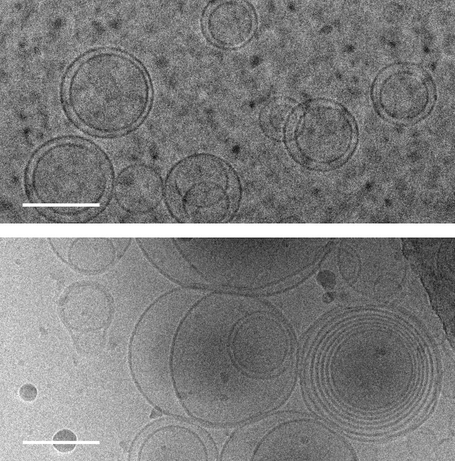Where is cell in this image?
<instances>
[{"label":"cell","instance_id":"obj_1","mask_svg":"<svg viewBox=\"0 0 455 461\" xmlns=\"http://www.w3.org/2000/svg\"><path fill=\"white\" fill-rule=\"evenodd\" d=\"M287 133L298 157L320 166L341 161L351 149L354 135L345 110L325 99H312L298 106Z\"/></svg>","mask_w":455,"mask_h":461},{"label":"cell","instance_id":"obj_2","mask_svg":"<svg viewBox=\"0 0 455 461\" xmlns=\"http://www.w3.org/2000/svg\"><path fill=\"white\" fill-rule=\"evenodd\" d=\"M433 79L422 66L396 63L382 69L374 81L377 103L388 117L412 121L428 109L432 98Z\"/></svg>","mask_w":455,"mask_h":461},{"label":"cell","instance_id":"obj_3","mask_svg":"<svg viewBox=\"0 0 455 461\" xmlns=\"http://www.w3.org/2000/svg\"><path fill=\"white\" fill-rule=\"evenodd\" d=\"M59 310L77 348L82 350L90 333L102 329L106 333L113 314V299L102 287L81 283L65 291Z\"/></svg>","mask_w":455,"mask_h":461},{"label":"cell","instance_id":"obj_4","mask_svg":"<svg viewBox=\"0 0 455 461\" xmlns=\"http://www.w3.org/2000/svg\"><path fill=\"white\" fill-rule=\"evenodd\" d=\"M115 184L116 200L129 213L153 211L164 197L163 178L155 167L148 164L135 163L123 168Z\"/></svg>","mask_w":455,"mask_h":461},{"label":"cell","instance_id":"obj_5","mask_svg":"<svg viewBox=\"0 0 455 461\" xmlns=\"http://www.w3.org/2000/svg\"><path fill=\"white\" fill-rule=\"evenodd\" d=\"M255 15L251 7L241 1L221 2L212 6L205 18L209 37L226 48L239 47L254 33Z\"/></svg>","mask_w":455,"mask_h":461},{"label":"cell","instance_id":"obj_6","mask_svg":"<svg viewBox=\"0 0 455 461\" xmlns=\"http://www.w3.org/2000/svg\"><path fill=\"white\" fill-rule=\"evenodd\" d=\"M298 106L295 101L288 98H278L268 103L261 115L265 131L272 136L285 135Z\"/></svg>","mask_w":455,"mask_h":461},{"label":"cell","instance_id":"obj_7","mask_svg":"<svg viewBox=\"0 0 455 461\" xmlns=\"http://www.w3.org/2000/svg\"><path fill=\"white\" fill-rule=\"evenodd\" d=\"M437 403L434 402V404L431 407L430 412L425 415V417L422 419L421 421L418 423L414 424L410 426L408 428L402 430L398 433L395 434H391L390 435H386L384 438H378V439H368L365 438L364 442L366 443H374L377 444H382L388 442L389 441L394 440L395 438H397L399 437H402L406 434L413 431L416 430L417 428L423 424L425 422H426L431 416L434 411L435 407L436 406Z\"/></svg>","mask_w":455,"mask_h":461},{"label":"cell","instance_id":"obj_8","mask_svg":"<svg viewBox=\"0 0 455 461\" xmlns=\"http://www.w3.org/2000/svg\"><path fill=\"white\" fill-rule=\"evenodd\" d=\"M19 395L24 401L31 402L34 400L37 396V389L32 384H24L20 388Z\"/></svg>","mask_w":455,"mask_h":461},{"label":"cell","instance_id":"obj_9","mask_svg":"<svg viewBox=\"0 0 455 461\" xmlns=\"http://www.w3.org/2000/svg\"><path fill=\"white\" fill-rule=\"evenodd\" d=\"M317 280L319 283L326 289L331 290L335 285V278L334 274L328 271H323L320 272L317 276Z\"/></svg>","mask_w":455,"mask_h":461},{"label":"cell","instance_id":"obj_10","mask_svg":"<svg viewBox=\"0 0 455 461\" xmlns=\"http://www.w3.org/2000/svg\"><path fill=\"white\" fill-rule=\"evenodd\" d=\"M52 440L55 441H76L77 437L72 431L63 429L58 431L54 435Z\"/></svg>","mask_w":455,"mask_h":461},{"label":"cell","instance_id":"obj_11","mask_svg":"<svg viewBox=\"0 0 455 461\" xmlns=\"http://www.w3.org/2000/svg\"><path fill=\"white\" fill-rule=\"evenodd\" d=\"M54 447L58 451L67 453L73 450L76 447L75 444H54Z\"/></svg>","mask_w":455,"mask_h":461},{"label":"cell","instance_id":"obj_12","mask_svg":"<svg viewBox=\"0 0 455 461\" xmlns=\"http://www.w3.org/2000/svg\"><path fill=\"white\" fill-rule=\"evenodd\" d=\"M334 298V294L333 292L326 293L323 297V300L325 303H330L332 302Z\"/></svg>","mask_w":455,"mask_h":461}]
</instances>
